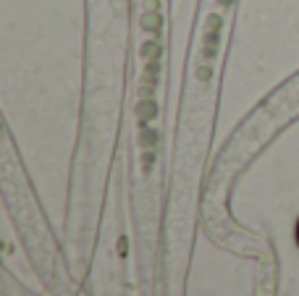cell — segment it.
<instances>
[{
    "instance_id": "6da1fadb",
    "label": "cell",
    "mask_w": 299,
    "mask_h": 296,
    "mask_svg": "<svg viewBox=\"0 0 299 296\" xmlns=\"http://www.w3.org/2000/svg\"><path fill=\"white\" fill-rule=\"evenodd\" d=\"M296 118H299V71L291 79H286L278 89H273L255 110L247 113L244 121L236 126V131L228 134L226 144L221 147L215 163L210 168L205 199L213 207H218L226 199L228 186L247 168V163L255 160L268 147V142L275 139Z\"/></svg>"
},
{
    "instance_id": "7a4b0ae2",
    "label": "cell",
    "mask_w": 299,
    "mask_h": 296,
    "mask_svg": "<svg viewBox=\"0 0 299 296\" xmlns=\"http://www.w3.org/2000/svg\"><path fill=\"white\" fill-rule=\"evenodd\" d=\"M296 241H299V223H296Z\"/></svg>"
}]
</instances>
